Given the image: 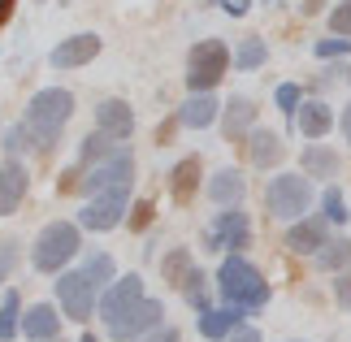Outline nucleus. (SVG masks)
Listing matches in <instances>:
<instances>
[{"label":"nucleus","instance_id":"nucleus-1","mask_svg":"<svg viewBox=\"0 0 351 342\" xmlns=\"http://www.w3.org/2000/svg\"><path fill=\"white\" fill-rule=\"evenodd\" d=\"M70 113H74V95L61 91V87H44V91L31 95L22 126H26V134H31V143L39 147V152H48V147L61 139V130H65V121H70Z\"/></svg>","mask_w":351,"mask_h":342},{"label":"nucleus","instance_id":"nucleus-2","mask_svg":"<svg viewBox=\"0 0 351 342\" xmlns=\"http://www.w3.org/2000/svg\"><path fill=\"white\" fill-rule=\"evenodd\" d=\"M217 286H221V299H226L230 308H239V312H256V308L269 304V286H265V278H261V273H256L239 252L221 260Z\"/></svg>","mask_w":351,"mask_h":342},{"label":"nucleus","instance_id":"nucleus-3","mask_svg":"<svg viewBox=\"0 0 351 342\" xmlns=\"http://www.w3.org/2000/svg\"><path fill=\"white\" fill-rule=\"evenodd\" d=\"M78 256V225L70 221H52L39 230L35 247H31V265L39 273H61V265H70Z\"/></svg>","mask_w":351,"mask_h":342},{"label":"nucleus","instance_id":"nucleus-4","mask_svg":"<svg viewBox=\"0 0 351 342\" xmlns=\"http://www.w3.org/2000/svg\"><path fill=\"white\" fill-rule=\"evenodd\" d=\"M130 178H134V160L126 147H117L113 156L96 160L87 169V178H78V191L83 195H109V191H130Z\"/></svg>","mask_w":351,"mask_h":342},{"label":"nucleus","instance_id":"nucleus-5","mask_svg":"<svg viewBox=\"0 0 351 342\" xmlns=\"http://www.w3.org/2000/svg\"><path fill=\"white\" fill-rule=\"evenodd\" d=\"M308 204H313V186H308V178H300V173H282V178H274V182H269V191H265L269 217H282V221L304 217Z\"/></svg>","mask_w":351,"mask_h":342},{"label":"nucleus","instance_id":"nucleus-6","mask_svg":"<svg viewBox=\"0 0 351 342\" xmlns=\"http://www.w3.org/2000/svg\"><path fill=\"white\" fill-rule=\"evenodd\" d=\"M226 65H230V52H226L221 39L195 44L191 48V65H186V87L191 91H213L226 78Z\"/></svg>","mask_w":351,"mask_h":342},{"label":"nucleus","instance_id":"nucleus-7","mask_svg":"<svg viewBox=\"0 0 351 342\" xmlns=\"http://www.w3.org/2000/svg\"><path fill=\"white\" fill-rule=\"evenodd\" d=\"M204 243H208V252H243L252 243V221H247V212H217V221H213L204 230Z\"/></svg>","mask_w":351,"mask_h":342},{"label":"nucleus","instance_id":"nucleus-8","mask_svg":"<svg viewBox=\"0 0 351 342\" xmlns=\"http://www.w3.org/2000/svg\"><path fill=\"white\" fill-rule=\"evenodd\" d=\"M57 299H61V308H65V317H70V321H87L91 317V304H96V286H91V278H87L83 269H78V273H61Z\"/></svg>","mask_w":351,"mask_h":342},{"label":"nucleus","instance_id":"nucleus-9","mask_svg":"<svg viewBox=\"0 0 351 342\" xmlns=\"http://www.w3.org/2000/svg\"><path fill=\"white\" fill-rule=\"evenodd\" d=\"M126 195L130 191H109V195H91V204L83 212H78V221L87 230H113L121 221V212H126Z\"/></svg>","mask_w":351,"mask_h":342},{"label":"nucleus","instance_id":"nucleus-10","mask_svg":"<svg viewBox=\"0 0 351 342\" xmlns=\"http://www.w3.org/2000/svg\"><path fill=\"white\" fill-rule=\"evenodd\" d=\"M143 299H147V295H143V282L134 278V273H130V278H121V282H113V291L100 299V317H104V325L121 321L134 304H143Z\"/></svg>","mask_w":351,"mask_h":342},{"label":"nucleus","instance_id":"nucleus-11","mask_svg":"<svg viewBox=\"0 0 351 342\" xmlns=\"http://www.w3.org/2000/svg\"><path fill=\"white\" fill-rule=\"evenodd\" d=\"M160 312H165V308H160L156 299H143V304H134L121 321H113V325H109V334H113V338H121V342H130V338H139L143 330H156Z\"/></svg>","mask_w":351,"mask_h":342},{"label":"nucleus","instance_id":"nucleus-12","mask_svg":"<svg viewBox=\"0 0 351 342\" xmlns=\"http://www.w3.org/2000/svg\"><path fill=\"white\" fill-rule=\"evenodd\" d=\"M100 52V39L96 35H74V39H61L57 48H52V65L57 70H78V65H87L91 57Z\"/></svg>","mask_w":351,"mask_h":342},{"label":"nucleus","instance_id":"nucleus-13","mask_svg":"<svg viewBox=\"0 0 351 342\" xmlns=\"http://www.w3.org/2000/svg\"><path fill=\"white\" fill-rule=\"evenodd\" d=\"M96 126L109 134V139H126V134L134 130V113H130V104L126 100H104L96 108Z\"/></svg>","mask_w":351,"mask_h":342},{"label":"nucleus","instance_id":"nucleus-14","mask_svg":"<svg viewBox=\"0 0 351 342\" xmlns=\"http://www.w3.org/2000/svg\"><path fill=\"white\" fill-rule=\"evenodd\" d=\"M22 195H26V169L18 160H5V165H0V217L18 212Z\"/></svg>","mask_w":351,"mask_h":342},{"label":"nucleus","instance_id":"nucleus-15","mask_svg":"<svg viewBox=\"0 0 351 342\" xmlns=\"http://www.w3.org/2000/svg\"><path fill=\"white\" fill-rule=\"evenodd\" d=\"M326 221H321V217H308V221H300V225H291V234H287V247L295 252V256H304V252H321L326 247Z\"/></svg>","mask_w":351,"mask_h":342},{"label":"nucleus","instance_id":"nucleus-16","mask_svg":"<svg viewBox=\"0 0 351 342\" xmlns=\"http://www.w3.org/2000/svg\"><path fill=\"white\" fill-rule=\"evenodd\" d=\"M57 330H61V317H57V312H52L48 304H35V308L22 317V334L31 338V342H48V338H57Z\"/></svg>","mask_w":351,"mask_h":342},{"label":"nucleus","instance_id":"nucleus-17","mask_svg":"<svg viewBox=\"0 0 351 342\" xmlns=\"http://www.w3.org/2000/svg\"><path fill=\"white\" fill-rule=\"evenodd\" d=\"M182 126H191V130H204L217 121V100H213L208 91H191V100L182 104V113H178Z\"/></svg>","mask_w":351,"mask_h":342},{"label":"nucleus","instance_id":"nucleus-18","mask_svg":"<svg viewBox=\"0 0 351 342\" xmlns=\"http://www.w3.org/2000/svg\"><path fill=\"white\" fill-rule=\"evenodd\" d=\"M243 191H247V182H243L239 169H221V173H213V182H208V195L217 199L221 208H239Z\"/></svg>","mask_w":351,"mask_h":342},{"label":"nucleus","instance_id":"nucleus-19","mask_svg":"<svg viewBox=\"0 0 351 342\" xmlns=\"http://www.w3.org/2000/svg\"><path fill=\"white\" fill-rule=\"evenodd\" d=\"M247 152H252V165L269 169V165H278V160L287 156V147H282V139H278V134H269V130H256V134H252V143H247Z\"/></svg>","mask_w":351,"mask_h":342},{"label":"nucleus","instance_id":"nucleus-20","mask_svg":"<svg viewBox=\"0 0 351 342\" xmlns=\"http://www.w3.org/2000/svg\"><path fill=\"white\" fill-rule=\"evenodd\" d=\"M173 199H178V204H186V199H191L195 195V186H199V156H186V160H178V165H173Z\"/></svg>","mask_w":351,"mask_h":342},{"label":"nucleus","instance_id":"nucleus-21","mask_svg":"<svg viewBox=\"0 0 351 342\" xmlns=\"http://www.w3.org/2000/svg\"><path fill=\"white\" fill-rule=\"evenodd\" d=\"M239 325V308H208V312H199V334L204 338H226Z\"/></svg>","mask_w":351,"mask_h":342},{"label":"nucleus","instance_id":"nucleus-22","mask_svg":"<svg viewBox=\"0 0 351 342\" xmlns=\"http://www.w3.org/2000/svg\"><path fill=\"white\" fill-rule=\"evenodd\" d=\"M334 126V113L321 100H304V113H300V130L308 134V139H321Z\"/></svg>","mask_w":351,"mask_h":342},{"label":"nucleus","instance_id":"nucleus-23","mask_svg":"<svg viewBox=\"0 0 351 342\" xmlns=\"http://www.w3.org/2000/svg\"><path fill=\"white\" fill-rule=\"evenodd\" d=\"M256 121V104L247 100V95H234L230 104H226V134H230V139H239L243 130H247Z\"/></svg>","mask_w":351,"mask_h":342},{"label":"nucleus","instance_id":"nucleus-24","mask_svg":"<svg viewBox=\"0 0 351 342\" xmlns=\"http://www.w3.org/2000/svg\"><path fill=\"white\" fill-rule=\"evenodd\" d=\"M347 260H351V239H330L326 247L317 252V269L339 273V269H347Z\"/></svg>","mask_w":351,"mask_h":342},{"label":"nucleus","instance_id":"nucleus-25","mask_svg":"<svg viewBox=\"0 0 351 342\" xmlns=\"http://www.w3.org/2000/svg\"><path fill=\"white\" fill-rule=\"evenodd\" d=\"M304 173L308 178H334L339 173V156H334L330 147H308L304 152Z\"/></svg>","mask_w":351,"mask_h":342},{"label":"nucleus","instance_id":"nucleus-26","mask_svg":"<svg viewBox=\"0 0 351 342\" xmlns=\"http://www.w3.org/2000/svg\"><path fill=\"white\" fill-rule=\"evenodd\" d=\"M191 252H186V247H178V252H169L165 260H160V273H165V282L169 286H178V291H182V282L186 278H191Z\"/></svg>","mask_w":351,"mask_h":342},{"label":"nucleus","instance_id":"nucleus-27","mask_svg":"<svg viewBox=\"0 0 351 342\" xmlns=\"http://www.w3.org/2000/svg\"><path fill=\"white\" fill-rule=\"evenodd\" d=\"M18 330H22V304H18V295L9 291L0 299V342H9Z\"/></svg>","mask_w":351,"mask_h":342},{"label":"nucleus","instance_id":"nucleus-28","mask_svg":"<svg viewBox=\"0 0 351 342\" xmlns=\"http://www.w3.org/2000/svg\"><path fill=\"white\" fill-rule=\"evenodd\" d=\"M265 57H269L265 39H243V44L234 48V65H239V70H256V65H265Z\"/></svg>","mask_w":351,"mask_h":342},{"label":"nucleus","instance_id":"nucleus-29","mask_svg":"<svg viewBox=\"0 0 351 342\" xmlns=\"http://www.w3.org/2000/svg\"><path fill=\"white\" fill-rule=\"evenodd\" d=\"M83 273L91 278V286H96V291H100V286H109V282H113V256L96 252V256H91L87 265H83Z\"/></svg>","mask_w":351,"mask_h":342},{"label":"nucleus","instance_id":"nucleus-30","mask_svg":"<svg viewBox=\"0 0 351 342\" xmlns=\"http://www.w3.org/2000/svg\"><path fill=\"white\" fill-rule=\"evenodd\" d=\"M117 152V143H109V134H91V139L83 143V165H96V160H104V156H113Z\"/></svg>","mask_w":351,"mask_h":342},{"label":"nucleus","instance_id":"nucleus-31","mask_svg":"<svg viewBox=\"0 0 351 342\" xmlns=\"http://www.w3.org/2000/svg\"><path fill=\"white\" fill-rule=\"evenodd\" d=\"M182 295L191 299V308L208 312V286H204V273H199V269H191V278L182 282Z\"/></svg>","mask_w":351,"mask_h":342},{"label":"nucleus","instance_id":"nucleus-32","mask_svg":"<svg viewBox=\"0 0 351 342\" xmlns=\"http://www.w3.org/2000/svg\"><path fill=\"white\" fill-rule=\"evenodd\" d=\"M321 204H326V221H339V225H343L347 217H351V212H347V204H343V195H339V186H330Z\"/></svg>","mask_w":351,"mask_h":342},{"label":"nucleus","instance_id":"nucleus-33","mask_svg":"<svg viewBox=\"0 0 351 342\" xmlns=\"http://www.w3.org/2000/svg\"><path fill=\"white\" fill-rule=\"evenodd\" d=\"M330 26H334V35H351V0H343V5L330 13Z\"/></svg>","mask_w":351,"mask_h":342},{"label":"nucleus","instance_id":"nucleus-34","mask_svg":"<svg viewBox=\"0 0 351 342\" xmlns=\"http://www.w3.org/2000/svg\"><path fill=\"white\" fill-rule=\"evenodd\" d=\"M334 299H339V308H351V265L339 273V282H334Z\"/></svg>","mask_w":351,"mask_h":342},{"label":"nucleus","instance_id":"nucleus-35","mask_svg":"<svg viewBox=\"0 0 351 342\" xmlns=\"http://www.w3.org/2000/svg\"><path fill=\"white\" fill-rule=\"evenodd\" d=\"M317 52H321V57H343V52H351V39L347 35L343 39H321Z\"/></svg>","mask_w":351,"mask_h":342},{"label":"nucleus","instance_id":"nucleus-36","mask_svg":"<svg viewBox=\"0 0 351 342\" xmlns=\"http://www.w3.org/2000/svg\"><path fill=\"white\" fill-rule=\"evenodd\" d=\"M278 108H287V113H291V108H300V87H295V83H282L278 87Z\"/></svg>","mask_w":351,"mask_h":342},{"label":"nucleus","instance_id":"nucleus-37","mask_svg":"<svg viewBox=\"0 0 351 342\" xmlns=\"http://www.w3.org/2000/svg\"><path fill=\"white\" fill-rule=\"evenodd\" d=\"M13 260H18V243H0V282L9 278V269H13Z\"/></svg>","mask_w":351,"mask_h":342},{"label":"nucleus","instance_id":"nucleus-38","mask_svg":"<svg viewBox=\"0 0 351 342\" xmlns=\"http://www.w3.org/2000/svg\"><path fill=\"white\" fill-rule=\"evenodd\" d=\"M147 221H152V204H147V199H139V204H134V217H130V225H134V230H143Z\"/></svg>","mask_w":351,"mask_h":342},{"label":"nucleus","instance_id":"nucleus-39","mask_svg":"<svg viewBox=\"0 0 351 342\" xmlns=\"http://www.w3.org/2000/svg\"><path fill=\"white\" fill-rule=\"evenodd\" d=\"M217 5H221L226 13H230V18H243V13L252 9V0H217Z\"/></svg>","mask_w":351,"mask_h":342},{"label":"nucleus","instance_id":"nucleus-40","mask_svg":"<svg viewBox=\"0 0 351 342\" xmlns=\"http://www.w3.org/2000/svg\"><path fill=\"white\" fill-rule=\"evenodd\" d=\"M22 139H26V126H22V130H9V134H5V152L13 156V152L22 147Z\"/></svg>","mask_w":351,"mask_h":342},{"label":"nucleus","instance_id":"nucleus-41","mask_svg":"<svg viewBox=\"0 0 351 342\" xmlns=\"http://www.w3.org/2000/svg\"><path fill=\"white\" fill-rule=\"evenodd\" d=\"M143 342H182V338H178V330H156L152 338H143Z\"/></svg>","mask_w":351,"mask_h":342},{"label":"nucleus","instance_id":"nucleus-42","mask_svg":"<svg viewBox=\"0 0 351 342\" xmlns=\"http://www.w3.org/2000/svg\"><path fill=\"white\" fill-rule=\"evenodd\" d=\"M13 9H18V0H0V26L13 18Z\"/></svg>","mask_w":351,"mask_h":342},{"label":"nucleus","instance_id":"nucleus-43","mask_svg":"<svg viewBox=\"0 0 351 342\" xmlns=\"http://www.w3.org/2000/svg\"><path fill=\"white\" fill-rule=\"evenodd\" d=\"M230 342H261V334H256V330H239Z\"/></svg>","mask_w":351,"mask_h":342},{"label":"nucleus","instance_id":"nucleus-44","mask_svg":"<svg viewBox=\"0 0 351 342\" xmlns=\"http://www.w3.org/2000/svg\"><path fill=\"white\" fill-rule=\"evenodd\" d=\"M343 134H347V143H351V104H347V113H343Z\"/></svg>","mask_w":351,"mask_h":342},{"label":"nucleus","instance_id":"nucleus-45","mask_svg":"<svg viewBox=\"0 0 351 342\" xmlns=\"http://www.w3.org/2000/svg\"><path fill=\"white\" fill-rule=\"evenodd\" d=\"M83 342H100V338H96V334H87V338H83Z\"/></svg>","mask_w":351,"mask_h":342},{"label":"nucleus","instance_id":"nucleus-46","mask_svg":"<svg viewBox=\"0 0 351 342\" xmlns=\"http://www.w3.org/2000/svg\"><path fill=\"white\" fill-rule=\"evenodd\" d=\"M347 78H351V74H347Z\"/></svg>","mask_w":351,"mask_h":342}]
</instances>
